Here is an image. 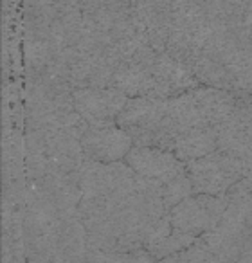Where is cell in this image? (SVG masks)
I'll return each mask as SVG.
<instances>
[{"label":"cell","mask_w":252,"mask_h":263,"mask_svg":"<svg viewBox=\"0 0 252 263\" xmlns=\"http://www.w3.org/2000/svg\"><path fill=\"white\" fill-rule=\"evenodd\" d=\"M186 172L191 179L193 193L215 195V197L227 195V191L234 184L250 175V170L241 159L222 150L187 162Z\"/></svg>","instance_id":"obj_1"},{"label":"cell","mask_w":252,"mask_h":263,"mask_svg":"<svg viewBox=\"0 0 252 263\" xmlns=\"http://www.w3.org/2000/svg\"><path fill=\"white\" fill-rule=\"evenodd\" d=\"M76 173L83 197H108L113 202L132 195L137 182V173L123 161H85Z\"/></svg>","instance_id":"obj_2"},{"label":"cell","mask_w":252,"mask_h":263,"mask_svg":"<svg viewBox=\"0 0 252 263\" xmlns=\"http://www.w3.org/2000/svg\"><path fill=\"white\" fill-rule=\"evenodd\" d=\"M229 205L227 195H191L186 200L177 204L169 211V218L175 229L189 233L193 236H202L218 226Z\"/></svg>","instance_id":"obj_3"},{"label":"cell","mask_w":252,"mask_h":263,"mask_svg":"<svg viewBox=\"0 0 252 263\" xmlns=\"http://www.w3.org/2000/svg\"><path fill=\"white\" fill-rule=\"evenodd\" d=\"M128 99L124 92L113 87H85L74 92V106L90 126L117 124V117Z\"/></svg>","instance_id":"obj_4"},{"label":"cell","mask_w":252,"mask_h":263,"mask_svg":"<svg viewBox=\"0 0 252 263\" xmlns=\"http://www.w3.org/2000/svg\"><path fill=\"white\" fill-rule=\"evenodd\" d=\"M133 146V139L119 124L90 126L81 137L85 161L117 162L123 161Z\"/></svg>","instance_id":"obj_5"},{"label":"cell","mask_w":252,"mask_h":263,"mask_svg":"<svg viewBox=\"0 0 252 263\" xmlns=\"http://www.w3.org/2000/svg\"><path fill=\"white\" fill-rule=\"evenodd\" d=\"M151 76H153V87L150 98L171 99L200 87V81L195 78L191 69H187L184 63H180L166 51L157 54V60L151 67Z\"/></svg>","instance_id":"obj_6"},{"label":"cell","mask_w":252,"mask_h":263,"mask_svg":"<svg viewBox=\"0 0 252 263\" xmlns=\"http://www.w3.org/2000/svg\"><path fill=\"white\" fill-rule=\"evenodd\" d=\"M124 162L141 177L155 179L161 182L175 179L177 175L186 172V162L175 155V152L162 150L155 146H135L133 144Z\"/></svg>","instance_id":"obj_7"},{"label":"cell","mask_w":252,"mask_h":263,"mask_svg":"<svg viewBox=\"0 0 252 263\" xmlns=\"http://www.w3.org/2000/svg\"><path fill=\"white\" fill-rule=\"evenodd\" d=\"M216 150H218V132L212 126H204L184 132L177 141L175 155L187 164Z\"/></svg>","instance_id":"obj_8"},{"label":"cell","mask_w":252,"mask_h":263,"mask_svg":"<svg viewBox=\"0 0 252 263\" xmlns=\"http://www.w3.org/2000/svg\"><path fill=\"white\" fill-rule=\"evenodd\" d=\"M113 88H119L121 92L128 98H137V96H150L151 87H153V76L151 69L137 63H121L119 69L115 70V76L112 81Z\"/></svg>","instance_id":"obj_9"},{"label":"cell","mask_w":252,"mask_h":263,"mask_svg":"<svg viewBox=\"0 0 252 263\" xmlns=\"http://www.w3.org/2000/svg\"><path fill=\"white\" fill-rule=\"evenodd\" d=\"M195 241H197V236L173 227L171 234L166 236L162 241H159L157 245L148 249V252H150L155 259H162V258H168V256H171V254H179V252L186 251V249L191 247Z\"/></svg>","instance_id":"obj_10"},{"label":"cell","mask_w":252,"mask_h":263,"mask_svg":"<svg viewBox=\"0 0 252 263\" xmlns=\"http://www.w3.org/2000/svg\"><path fill=\"white\" fill-rule=\"evenodd\" d=\"M193 193V186H191V179L187 175V172L177 175L175 179L168 180L162 186V200L168 211H171L177 204H180L182 200H186L187 197H191Z\"/></svg>","instance_id":"obj_11"},{"label":"cell","mask_w":252,"mask_h":263,"mask_svg":"<svg viewBox=\"0 0 252 263\" xmlns=\"http://www.w3.org/2000/svg\"><path fill=\"white\" fill-rule=\"evenodd\" d=\"M157 263H180V259H179V254H171V256H168V258L159 259Z\"/></svg>","instance_id":"obj_12"}]
</instances>
